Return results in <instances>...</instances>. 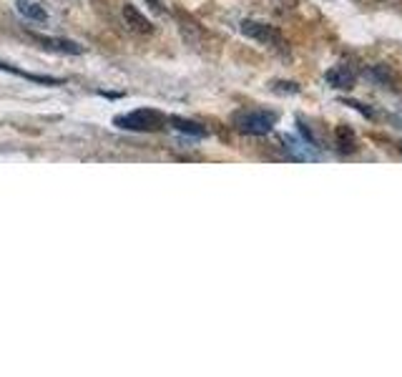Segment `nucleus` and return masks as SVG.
Segmentation results:
<instances>
[{"label":"nucleus","instance_id":"nucleus-2","mask_svg":"<svg viewBox=\"0 0 402 377\" xmlns=\"http://www.w3.org/2000/svg\"><path fill=\"white\" fill-rule=\"evenodd\" d=\"M234 126H237L242 133H249V136H264L269 133L277 124V113L271 111H239L234 113Z\"/></svg>","mask_w":402,"mask_h":377},{"label":"nucleus","instance_id":"nucleus-4","mask_svg":"<svg viewBox=\"0 0 402 377\" xmlns=\"http://www.w3.org/2000/svg\"><path fill=\"white\" fill-rule=\"evenodd\" d=\"M33 35L35 43L46 48V51H56V53H66V56H81L86 53V48L76 43V40H66V38H48V35H38V33H31Z\"/></svg>","mask_w":402,"mask_h":377},{"label":"nucleus","instance_id":"nucleus-5","mask_svg":"<svg viewBox=\"0 0 402 377\" xmlns=\"http://www.w3.org/2000/svg\"><path fill=\"white\" fill-rule=\"evenodd\" d=\"M124 20L128 23V28H131V31H136V33H144V35L153 33L151 20L146 18V15L141 13L136 6H131V3H128V6H124Z\"/></svg>","mask_w":402,"mask_h":377},{"label":"nucleus","instance_id":"nucleus-9","mask_svg":"<svg viewBox=\"0 0 402 377\" xmlns=\"http://www.w3.org/2000/svg\"><path fill=\"white\" fill-rule=\"evenodd\" d=\"M15 8H18V13L28 20H35V23H46L48 20V13L35 0H15Z\"/></svg>","mask_w":402,"mask_h":377},{"label":"nucleus","instance_id":"nucleus-3","mask_svg":"<svg viewBox=\"0 0 402 377\" xmlns=\"http://www.w3.org/2000/svg\"><path fill=\"white\" fill-rule=\"evenodd\" d=\"M239 31H242L246 38L262 43V46H279V43H282V35L277 33V28L267 26V23H259V20H242Z\"/></svg>","mask_w":402,"mask_h":377},{"label":"nucleus","instance_id":"nucleus-7","mask_svg":"<svg viewBox=\"0 0 402 377\" xmlns=\"http://www.w3.org/2000/svg\"><path fill=\"white\" fill-rule=\"evenodd\" d=\"M0 71L15 73V76H20V78L33 81V83H40V86H60V83H66V81H63V78H53V76H38V73L20 71V68L10 66V63H3V60H0Z\"/></svg>","mask_w":402,"mask_h":377},{"label":"nucleus","instance_id":"nucleus-10","mask_svg":"<svg viewBox=\"0 0 402 377\" xmlns=\"http://www.w3.org/2000/svg\"><path fill=\"white\" fill-rule=\"evenodd\" d=\"M355 146H357L355 131H352L350 126H340V128H337V149L342 153H352L355 151Z\"/></svg>","mask_w":402,"mask_h":377},{"label":"nucleus","instance_id":"nucleus-6","mask_svg":"<svg viewBox=\"0 0 402 377\" xmlns=\"http://www.w3.org/2000/svg\"><path fill=\"white\" fill-rule=\"evenodd\" d=\"M355 81H357V73L352 71L350 66H337L327 73V83H330L332 88H352Z\"/></svg>","mask_w":402,"mask_h":377},{"label":"nucleus","instance_id":"nucleus-8","mask_svg":"<svg viewBox=\"0 0 402 377\" xmlns=\"http://www.w3.org/2000/svg\"><path fill=\"white\" fill-rule=\"evenodd\" d=\"M169 124H171L176 131L186 133V136H194V139H206V136H209V131H206V128L199 124V121L181 119V116H171V119H169Z\"/></svg>","mask_w":402,"mask_h":377},{"label":"nucleus","instance_id":"nucleus-11","mask_svg":"<svg viewBox=\"0 0 402 377\" xmlns=\"http://www.w3.org/2000/svg\"><path fill=\"white\" fill-rule=\"evenodd\" d=\"M271 91L274 93H299V86L297 83H292V81H277V83H271Z\"/></svg>","mask_w":402,"mask_h":377},{"label":"nucleus","instance_id":"nucleus-1","mask_svg":"<svg viewBox=\"0 0 402 377\" xmlns=\"http://www.w3.org/2000/svg\"><path fill=\"white\" fill-rule=\"evenodd\" d=\"M113 126H119L124 131H136V133H151L158 131L164 126V116L153 108H136V111L121 113L113 119Z\"/></svg>","mask_w":402,"mask_h":377}]
</instances>
